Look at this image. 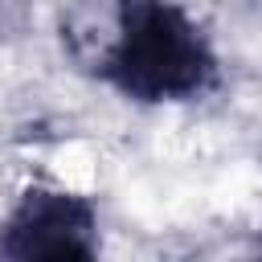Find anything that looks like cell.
Listing matches in <instances>:
<instances>
[{"label": "cell", "mask_w": 262, "mask_h": 262, "mask_svg": "<svg viewBox=\"0 0 262 262\" xmlns=\"http://www.w3.org/2000/svg\"><path fill=\"white\" fill-rule=\"evenodd\" d=\"M98 246V205L61 184H25L0 225V254L16 262L94 258Z\"/></svg>", "instance_id": "cell-2"}, {"label": "cell", "mask_w": 262, "mask_h": 262, "mask_svg": "<svg viewBox=\"0 0 262 262\" xmlns=\"http://www.w3.org/2000/svg\"><path fill=\"white\" fill-rule=\"evenodd\" d=\"M115 94L139 106L205 98L217 78V49L201 20L176 0H115V33L94 66Z\"/></svg>", "instance_id": "cell-1"}]
</instances>
